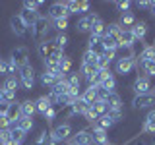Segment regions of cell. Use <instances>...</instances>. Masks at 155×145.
<instances>
[{"label":"cell","instance_id":"6da1fadb","mask_svg":"<svg viewBox=\"0 0 155 145\" xmlns=\"http://www.w3.org/2000/svg\"><path fill=\"white\" fill-rule=\"evenodd\" d=\"M37 52H39V56L43 58V62L48 60V58H52L54 54H64V52L56 47L54 39H45V41H41L37 45Z\"/></svg>","mask_w":155,"mask_h":145},{"label":"cell","instance_id":"7a4b0ae2","mask_svg":"<svg viewBox=\"0 0 155 145\" xmlns=\"http://www.w3.org/2000/svg\"><path fill=\"white\" fill-rule=\"evenodd\" d=\"M48 29H51V21H48V18H47V16H39L37 23H35V25H33V29H31V37H33V41H37V43L45 41Z\"/></svg>","mask_w":155,"mask_h":145},{"label":"cell","instance_id":"3957f363","mask_svg":"<svg viewBox=\"0 0 155 145\" xmlns=\"http://www.w3.org/2000/svg\"><path fill=\"white\" fill-rule=\"evenodd\" d=\"M47 18L56 21V19H68L70 18V12L66 8V2H54L48 6V12H47Z\"/></svg>","mask_w":155,"mask_h":145},{"label":"cell","instance_id":"277c9868","mask_svg":"<svg viewBox=\"0 0 155 145\" xmlns=\"http://www.w3.org/2000/svg\"><path fill=\"white\" fill-rule=\"evenodd\" d=\"M99 16L97 14H85V16H81L80 19L76 21V31L78 33H89L91 27H93L95 21H99Z\"/></svg>","mask_w":155,"mask_h":145},{"label":"cell","instance_id":"5b68a950","mask_svg":"<svg viewBox=\"0 0 155 145\" xmlns=\"http://www.w3.org/2000/svg\"><path fill=\"white\" fill-rule=\"evenodd\" d=\"M70 135H72V126H70V122L58 124L56 128L51 132V137L54 139L56 143H62V141H66V139H70Z\"/></svg>","mask_w":155,"mask_h":145},{"label":"cell","instance_id":"8992f818","mask_svg":"<svg viewBox=\"0 0 155 145\" xmlns=\"http://www.w3.org/2000/svg\"><path fill=\"white\" fill-rule=\"evenodd\" d=\"M19 81H21V85L25 87V89H33V85H35V70H33L31 64H25L19 70Z\"/></svg>","mask_w":155,"mask_h":145},{"label":"cell","instance_id":"52a82bcc","mask_svg":"<svg viewBox=\"0 0 155 145\" xmlns=\"http://www.w3.org/2000/svg\"><path fill=\"white\" fill-rule=\"evenodd\" d=\"M134 68H136V58H124V56H118V58H116V64H114L116 74L128 76Z\"/></svg>","mask_w":155,"mask_h":145},{"label":"cell","instance_id":"ba28073f","mask_svg":"<svg viewBox=\"0 0 155 145\" xmlns=\"http://www.w3.org/2000/svg\"><path fill=\"white\" fill-rule=\"evenodd\" d=\"M27 58H29V50H27V47H16L12 50V54H10V60L12 62H16V66L21 70L25 64H29L27 62Z\"/></svg>","mask_w":155,"mask_h":145},{"label":"cell","instance_id":"9c48e42d","mask_svg":"<svg viewBox=\"0 0 155 145\" xmlns=\"http://www.w3.org/2000/svg\"><path fill=\"white\" fill-rule=\"evenodd\" d=\"M10 29H12V33L16 37H25L27 33H31V29L21 21L19 16H12V18H10Z\"/></svg>","mask_w":155,"mask_h":145},{"label":"cell","instance_id":"30bf717a","mask_svg":"<svg viewBox=\"0 0 155 145\" xmlns=\"http://www.w3.org/2000/svg\"><path fill=\"white\" fill-rule=\"evenodd\" d=\"M132 89H134V93L136 95H147V93H153V85H151V79L149 77H138V79L134 81V85H132Z\"/></svg>","mask_w":155,"mask_h":145},{"label":"cell","instance_id":"8fae6325","mask_svg":"<svg viewBox=\"0 0 155 145\" xmlns=\"http://www.w3.org/2000/svg\"><path fill=\"white\" fill-rule=\"evenodd\" d=\"M151 105H155V95L147 93V95H136L132 101L134 108H149Z\"/></svg>","mask_w":155,"mask_h":145},{"label":"cell","instance_id":"7c38bea8","mask_svg":"<svg viewBox=\"0 0 155 145\" xmlns=\"http://www.w3.org/2000/svg\"><path fill=\"white\" fill-rule=\"evenodd\" d=\"M72 141L76 145H91L93 137H91V130H80L78 134L72 135Z\"/></svg>","mask_w":155,"mask_h":145},{"label":"cell","instance_id":"4fadbf2b","mask_svg":"<svg viewBox=\"0 0 155 145\" xmlns=\"http://www.w3.org/2000/svg\"><path fill=\"white\" fill-rule=\"evenodd\" d=\"M18 16L21 18V21L25 23V25H27L29 29H33V25H35V23H37V19H39V14H37V12H29V10H25V8H23L21 12L18 14Z\"/></svg>","mask_w":155,"mask_h":145},{"label":"cell","instance_id":"5bb4252c","mask_svg":"<svg viewBox=\"0 0 155 145\" xmlns=\"http://www.w3.org/2000/svg\"><path fill=\"white\" fill-rule=\"evenodd\" d=\"M134 43H136V37L130 29H122L120 33V47L118 48H134Z\"/></svg>","mask_w":155,"mask_h":145},{"label":"cell","instance_id":"9a60e30c","mask_svg":"<svg viewBox=\"0 0 155 145\" xmlns=\"http://www.w3.org/2000/svg\"><path fill=\"white\" fill-rule=\"evenodd\" d=\"M6 118H8V122L12 124V126H16V122H18L19 118H21V112H19V103H12V105H8Z\"/></svg>","mask_w":155,"mask_h":145},{"label":"cell","instance_id":"2e32d148","mask_svg":"<svg viewBox=\"0 0 155 145\" xmlns=\"http://www.w3.org/2000/svg\"><path fill=\"white\" fill-rule=\"evenodd\" d=\"M113 126H114V122L109 118V114H105V116H99V118H97L95 122L91 124V128H95V130H105V132H109Z\"/></svg>","mask_w":155,"mask_h":145},{"label":"cell","instance_id":"e0dca14e","mask_svg":"<svg viewBox=\"0 0 155 145\" xmlns=\"http://www.w3.org/2000/svg\"><path fill=\"white\" fill-rule=\"evenodd\" d=\"M89 130H91L93 143H97V145H109V132H105V130H95V128H89Z\"/></svg>","mask_w":155,"mask_h":145},{"label":"cell","instance_id":"ac0fdd59","mask_svg":"<svg viewBox=\"0 0 155 145\" xmlns=\"http://www.w3.org/2000/svg\"><path fill=\"white\" fill-rule=\"evenodd\" d=\"M149 60H155V48L151 45H147V47H143L142 48V52L138 54V62H140V66L145 64V62H149ZM136 62V64H138Z\"/></svg>","mask_w":155,"mask_h":145},{"label":"cell","instance_id":"d6986e66","mask_svg":"<svg viewBox=\"0 0 155 145\" xmlns=\"http://www.w3.org/2000/svg\"><path fill=\"white\" fill-rule=\"evenodd\" d=\"M107 106H109V110H122V99H120V95L113 91L109 97H107Z\"/></svg>","mask_w":155,"mask_h":145},{"label":"cell","instance_id":"ffe728a7","mask_svg":"<svg viewBox=\"0 0 155 145\" xmlns=\"http://www.w3.org/2000/svg\"><path fill=\"white\" fill-rule=\"evenodd\" d=\"M136 21H138V19H136L134 12H124V14H120V19H118V23H120V27H122V29H132Z\"/></svg>","mask_w":155,"mask_h":145},{"label":"cell","instance_id":"44dd1931","mask_svg":"<svg viewBox=\"0 0 155 145\" xmlns=\"http://www.w3.org/2000/svg\"><path fill=\"white\" fill-rule=\"evenodd\" d=\"M19 112L21 116H29V118H33V114L37 112V106H35V101H23V103H19Z\"/></svg>","mask_w":155,"mask_h":145},{"label":"cell","instance_id":"7402d4cb","mask_svg":"<svg viewBox=\"0 0 155 145\" xmlns=\"http://www.w3.org/2000/svg\"><path fill=\"white\" fill-rule=\"evenodd\" d=\"M130 31L134 33V37H136V41H142V39H145V35H147V23L145 21H136L134 23V27L130 29Z\"/></svg>","mask_w":155,"mask_h":145},{"label":"cell","instance_id":"603a6c76","mask_svg":"<svg viewBox=\"0 0 155 145\" xmlns=\"http://www.w3.org/2000/svg\"><path fill=\"white\" fill-rule=\"evenodd\" d=\"M143 132L145 134H153L155 132V108H151L145 116V122H143Z\"/></svg>","mask_w":155,"mask_h":145},{"label":"cell","instance_id":"cb8c5ba5","mask_svg":"<svg viewBox=\"0 0 155 145\" xmlns=\"http://www.w3.org/2000/svg\"><path fill=\"white\" fill-rule=\"evenodd\" d=\"M35 106H37V112L45 114L47 110H48V108H52L54 105H52L51 101H48V97H47V95H41V97H39V99L35 101Z\"/></svg>","mask_w":155,"mask_h":145},{"label":"cell","instance_id":"d4e9b609","mask_svg":"<svg viewBox=\"0 0 155 145\" xmlns=\"http://www.w3.org/2000/svg\"><path fill=\"white\" fill-rule=\"evenodd\" d=\"M81 101H84V103H87V105H93L95 101H97V87H87V89L84 91V93H81Z\"/></svg>","mask_w":155,"mask_h":145},{"label":"cell","instance_id":"484cf974","mask_svg":"<svg viewBox=\"0 0 155 145\" xmlns=\"http://www.w3.org/2000/svg\"><path fill=\"white\" fill-rule=\"evenodd\" d=\"M10 139L16 145H21L23 139H25V132H21L18 126H12V128H10Z\"/></svg>","mask_w":155,"mask_h":145},{"label":"cell","instance_id":"4316f807","mask_svg":"<svg viewBox=\"0 0 155 145\" xmlns=\"http://www.w3.org/2000/svg\"><path fill=\"white\" fill-rule=\"evenodd\" d=\"M105 33H107V23L103 21V19H99V21L93 23V27H91L89 35H95V37H101V39H103Z\"/></svg>","mask_w":155,"mask_h":145},{"label":"cell","instance_id":"83f0119b","mask_svg":"<svg viewBox=\"0 0 155 145\" xmlns=\"http://www.w3.org/2000/svg\"><path fill=\"white\" fill-rule=\"evenodd\" d=\"M18 87H19V79H18L16 76H10V77H6V81H4V85H2V89L10 91V93H16Z\"/></svg>","mask_w":155,"mask_h":145},{"label":"cell","instance_id":"f1b7e54d","mask_svg":"<svg viewBox=\"0 0 155 145\" xmlns=\"http://www.w3.org/2000/svg\"><path fill=\"white\" fill-rule=\"evenodd\" d=\"M91 110H93V112L97 114V118H99V116H105L107 112H109V106H107L105 101H95V103L91 105Z\"/></svg>","mask_w":155,"mask_h":145},{"label":"cell","instance_id":"f546056e","mask_svg":"<svg viewBox=\"0 0 155 145\" xmlns=\"http://www.w3.org/2000/svg\"><path fill=\"white\" fill-rule=\"evenodd\" d=\"M101 87H103L105 91H109V93H113V91H114V87H116V79H114V74H113V72H110V74L107 76L103 81H101Z\"/></svg>","mask_w":155,"mask_h":145},{"label":"cell","instance_id":"4dcf8cb0","mask_svg":"<svg viewBox=\"0 0 155 145\" xmlns=\"http://www.w3.org/2000/svg\"><path fill=\"white\" fill-rule=\"evenodd\" d=\"M16 126H18L19 130H21V132H25V134H27L29 130L33 128V118H29V116H21V118H19L18 122H16Z\"/></svg>","mask_w":155,"mask_h":145},{"label":"cell","instance_id":"1f68e13d","mask_svg":"<svg viewBox=\"0 0 155 145\" xmlns=\"http://www.w3.org/2000/svg\"><path fill=\"white\" fill-rule=\"evenodd\" d=\"M87 108H89V105H87V103H84V101H81V97L76 101L74 105H72V112H74V116H76V114H81V116H84Z\"/></svg>","mask_w":155,"mask_h":145},{"label":"cell","instance_id":"d6a6232c","mask_svg":"<svg viewBox=\"0 0 155 145\" xmlns=\"http://www.w3.org/2000/svg\"><path fill=\"white\" fill-rule=\"evenodd\" d=\"M81 76L85 77V79H89V77H93V74H97V64H81Z\"/></svg>","mask_w":155,"mask_h":145},{"label":"cell","instance_id":"836d02e7","mask_svg":"<svg viewBox=\"0 0 155 145\" xmlns=\"http://www.w3.org/2000/svg\"><path fill=\"white\" fill-rule=\"evenodd\" d=\"M120 33H122V27H120V23H118V21H114V23H109V25H107V33H105V35L118 37V39H120Z\"/></svg>","mask_w":155,"mask_h":145},{"label":"cell","instance_id":"e575fe53","mask_svg":"<svg viewBox=\"0 0 155 145\" xmlns=\"http://www.w3.org/2000/svg\"><path fill=\"white\" fill-rule=\"evenodd\" d=\"M97 60H99V54L93 50H85L84 52V58H81V64H97Z\"/></svg>","mask_w":155,"mask_h":145},{"label":"cell","instance_id":"d590c367","mask_svg":"<svg viewBox=\"0 0 155 145\" xmlns=\"http://www.w3.org/2000/svg\"><path fill=\"white\" fill-rule=\"evenodd\" d=\"M143 68V72H145V77H155V60H149V62H145V64H142Z\"/></svg>","mask_w":155,"mask_h":145},{"label":"cell","instance_id":"8d00e7d4","mask_svg":"<svg viewBox=\"0 0 155 145\" xmlns=\"http://www.w3.org/2000/svg\"><path fill=\"white\" fill-rule=\"evenodd\" d=\"M43 0H37V2H29V0H25V2H23V8L25 10H29V12H37L39 14V8L43 6ZM39 16H41V14H39Z\"/></svg>","mask_w":155,"mask_h":145},{"label":"cell","instance_id":"74e56055","mask_svg":"<svg viewBox=\"0 0 155 145\" xmlns=\"http://www.w3.org/2000/svg\"><path fill=\"white\" fill-rule=\"evenodd\" d=\"M66 79H68V83H70V87H81V76L78 74V72L66 76Z\"/></svg>","mask_w":155,"mask_h":145},{"label":"cell","instance_id":"f35d334b","mask_svg":"<svg viewBox=\"0 0 155 145\" xmlns=\"http://www.w3.org/2000/svg\"><path fill=\"white\" fill-rule=\"evenodd\" d=\"M58 68H60L62 74H68V72H70V68H72V60L64 54V56L60 58V64H58Z\"/></svg>","mask_w":155,"mask_h":145},{"label":"cell","instance_id":"ab89813d","mask_svg":"<svg viewBox=\"0 0 155 145\" xmlns=\"http://www.w3.org/2000/svg\"><path fill=\"white\" fill-rule=\"evenodd\" d=\"M54 43H56V47L60 48V50H64L66 45H68V35L66 33H58V35L54 37Z\"/></svg>","mask_w":155,"mask_h":145},{"label":"cell","instance_id":"60d3db41","mask_svg":"<svg viewBox=\"0 0 155 145\" xmlns=\"http://www.w3.org/2000/svg\"><path fill=\"white\" fill-rule=\"evenodd\" d=\"M41 83L45 85V87H52L56 83V79L52 77V74H48V72H43L41 74Z\"/></svg>","mask_w":155,"mask_h":145},{"label":"cell","instance_id":"b9f144b4","mask_svg":"<svg viewBox=\"0 0 155 145\" xmlns=\"http://www.w3.org/2000/svg\"><path fill=\"white\" fill-rule=\"evenodd\" d=\"M52 25H54V29H56L58 33H64L66 29H68V19H56Z\"/></svg>","mask_w":155,"mask_h":145},{"label":"cell","instance_id":"7bdbcfd3","mask_svg":"<svg viewBox=\"0 0 155 145\" xmlns=\"http://www.w3.org/2000/svg\"><path fill=\"white\" fill-rule=\"evenodd\" d=\"M66 8H68V12H70V16H72V14H78L80 2H76V0H68V2H66Z\"/></svg>","mask_w":155,"mask_h":145},{"label":"cell","instance_id":"ee69618b","mask_svg":"<svg viewBox=\"0 0 155 145\" xmlns=\"http://www.w3.org/2000/svg\"><path fill=\"white\" fill-rule=\"evenodd\" d=\"M130 6H132V2H128V0H120V2H116V8L120 10V12H130Z\"/></svg>","mask_w":155,"mask_h":145},{"label":"cell","instance_id":"f6af8a7d","mask_svg":"<svg viewBox=\"0 0 155 145\" xmlns=\"http://www.w3.org/2000/svg\"><path fill=\"white\" fill-rule=\"evenodd\" d=\"M107 114H109V118L110 120H113V122L116 124V122H118V120L120 118H122V110H109V112H107Z\"/></svg>","mask_w":155,"mask_h":145},{"label":"cell","instance_id":"bcb514c9","mask_svg":"<svg viewBox=\"0 0 155 145\" xmlns=\"http://www.w3.org/2000/svg\"><path fill=\"white\" fill-rule=\"evenodd\" d=\"M84 118L87 120V122H89V124H93L95 122V120H97V114L93 112V110H91V106H89V108H87L85 110V114H84Z\"/></svg>","mask_w":155,"mask_h":145},{"label":"cell","instance_id":"7dc6e473","mask_svg":"<svg viewBox=\"0 0 155 145\" xmlns=\"http://www.w3.org/2000/svg\"><path fill=\"white\" fill-rule=\"evenodd\" d=\"M48 137H51V134H47V132H41V134H39V137H37V143H35V145H47Z\"/></svg>","mask_w":155,"mask_h":145},{"label":"cell","instance_id":"c3c4849f","mask_svg":"<svg viewBox=\"0 0 155 145\" xmlns=\"http://www.w3.org/2000/svg\"><path fill=\"white\" fill-rule=\"evenodd\" d=\"M116 52H118V50H105V52H103V54H101V56H103L105 60H107V62H109V64H110V62H113L114 58H116Z\"/></svg>","mask_w":155,"mask_h":145},{"label":"cell","instance_id":"681fc988","mask_svg":"<svg viewBox=\"0 0 155 145\" xmlns=\"http://www.w3.org/2000/svg\"><path fill=\"white\" fill-rule=\"evenodd\" d=\"M43 116H45V120H47V122H52V120L56 118V108H54V106H52V108H48V110H47V112L43 114Z\"/></svg>","mask_w":155,"mask_h":145},{"label":"cell","instance_id":"f907efd6","mask_svg":"<svg viewBox=\"0 0 155 145\" xmlns=\"http://www.w3.org/2000/svg\"><path fill=\"white\" fill-rule=\"evenodd\" d=\"M89 8H91V4H89V2H85V0H84V2H80V8H78V14H85V12H87Z\"/></svg>","mask_w":155,"mask_h":145},{"label":"cell","instance_id":"816d5d0a","mask_svg":"<svg viewBox=\"0 0 155 145\" xmlns=\"http://www.w3.org/2000/svg\"><path fill=\"white\" fill-rule=\"evenodd\" d=\"M0 76H8V60H0Z\"/></svg>","mask_w":155,"mask_h":145},{"label":"cell","instance_id":"f5cc1de1","mask_svg":"<svg viewBox=\"0 0 155 145\" xmlns=\"http://www.w3.org/2000/svg\"><path fill=\"white\" fill-rule=\"evenodd\" d=\"M149 4L151 2H136V6L138 8H149Z\"/></svg>","mask_w":155,"mask_h":145},{"label":"cell","instance_id":"db71d44e","mask_svg":"<svg viewBox=\"0 0 155 145\" xmlns=\"http://www.w3.org/2000/svg\"><path fill=\"white\" fill-rule=\"evenodd\" d=\"M149 10H151V14L155 16V2H151V4H149Z\"/></svg>","mask_w":155,"mask_h":145},{"label":"cell","instance_id":"11a10c76","mask_svg":"<svg viewBox=\"0 0 155 145\" xmlns=\"http://www.w3.org/2000/svg\"><path fill=\"white\" fill-rule=\"evenodd\" d=\"M64 145H76V143H74V141H72V139H68V141H66Z\"/></svg>","mask_w":155,"mask_h":145},{"label":"cell","instance_id":"9f6ffc18","mask_svg":"<svg viewBox=\"0 0 155 145\" xmlns=\"http://www.w3.org/2000/svg\"><path fill=\"white\" fill-rule=\"evenodd\" d=\"M4 116H6V114H4L2 110H0V120H4Z\"/></svg>","mask_w":155,"mask_h":145},{"label":"cell","instance_id":"6f0895ef","mask_svg":"<svg viewBox=\"0 0 155 145\" xmlns=\"http://www.w3.org/2000/svg\"><path fill=\"white\" fill-rule=\"evenodd\" d=\"M0 103H4V101H2V87H0Z\"/></svg>","mask_w":155,"mask_h":145},{"label":"cell","instance_id":"680465c9","mask_svg":"<svg viewBox=\"0 0 155 145\" xmlns=\"http://www.w3.org/2000/svg\"><path fill=\"white\" fill-rule=\"evenodd\" d=\"M151 47H153V48H155V41H153V45H151Z\"/></svg>","mask_w":155,"mask_h":145},{"label":"cell","instance_id":"91938a15","mask_svg":"<svg viewBox=\"0 0 155 145\" xmlns=\"http://www.w3.org/2000/svg\"><path fill=\"white\" fill-rule=\"evenodd\" d=\"M109 145H113V143H109Z\"/></svg>","mask_w":155,"mask_h":145},{"label":"cell","instance_id":"94428289","mask_svg":"<svg viewBox=\"0 0 155 145\" xmlns=\"http://www.w3.org/2000/svg\"><path fill=\"white\" fill-rule=\"evenodd\" d=\"M0 60H2V58H0Z\"/></svg>","mask_w":155,"mask_h":145},{"label":"cell","instance_id":"6125c7cd","mask_svg":"<svg viewBox=\"0 0 155 145\" xmlns=\"http://www.w3.org/2000/svg\"><path fill=\"white\" fill-rule=\"evenodd\" d=\"M153 134H155V132H153Z\"/></svg>","mask_w":155,"mask_h":145}]
</instances>
